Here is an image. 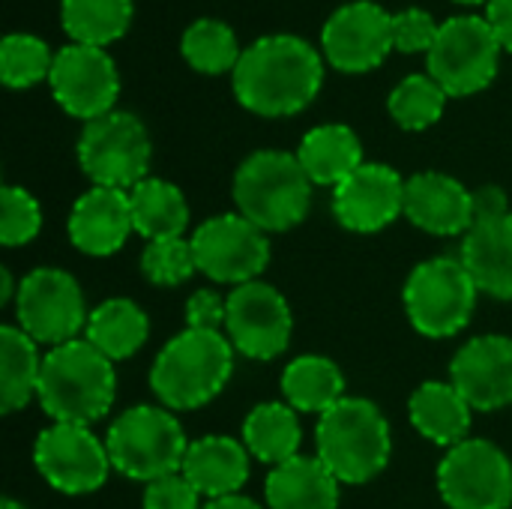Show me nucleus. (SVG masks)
Returning <instances> with one entry per match:
<instances>
[{"mask_svg": "<svg viewBox=\"0 0 512 509\" xmlns=\"http://www.w3.org/2000/svg\"><path fill=\"white\" fill-rule=\"evenodd\" d=\"M237 102L258 117H291L315 102L324 84L321 54L300 36H261L231 72Z\"/></svg>", "mask_w": 512, "mask_h": 509, "instance_id": "f257e3e1", "label": "nucleus"}, {"mask_svg": "<svg viewBox=\"0 0 512 509\" xmlns=\"http://www.w3.org/2000/svg\"><path fill=\"white\" fill-rule=\"evenodd\" d=\"M234 345L225 333L183 327L162 345L150 366V390L168 411H198L210 405L234 375Z\"/></svg>", "mask_w": 512, "mask_h": 509, "instance_id": "f03ea898", "label": "nucleus"}, {"mask_svg": "<svg viewBox=\"0 0 512 509\" xmlns=\"http://www.w3.org/2000/svg\"><path fill=\"white\" fill-rule=\"evenodd\" d=\"M117 369L84 336L45 351L36 402L54 423L93 426L114 408Z\"/></svg>", "mask_w": 512, "mask_h": 509, "instance_id": "7ed1b4c3", "label": "nucleus"}, {"mask_svg": "<svg viewBox=\"0 0 512 509\" xmlns=\"http://www.w3.org/2000/svg\"><path fill=\"white\" fill-rule=\"evenodd\" d=\"M315 456L342 486H366L393 456V432L384 411L363 396H345L315 426Z\"/></svg>", "mask_w": 512, "mask_h": 509, "instance_id": "20e7f679", "label": "nucleus"}, {"mask_svg": "<svg viewBox=\"0 0 512 509\" xmlns=\"http://www.w3.org/2000/svg\"><path fill=\"white\" fill-rule=\"evenodd\" d=\"M312 180L297 153L255 150L234 171L231 198L240 216L264 234H285L306 222L312 210Z\"/></svg>", "mask_w": 512, "mask_h": 509, "instance_id": "39448f33", "label": "nucleus"}, {"mask_svg": "<svg viewBox=\"0 0 512 509\" xmlns=\"http://www.w3.org/2000/svg\"><path fill=\"white\" fill-rule=\"evenodd\" d=\"M111 468L135 483L180 474L189 438L174 411L162 405H132L105 432Z\"/></svg>", "mask_w": 512, "mask_h": 509, "instance_id": "423d86ee", "label": "nucleus"}, {"mask_svg": "<svg viewBox=\"0 0 512 509\" xmlns=\"http://www.w3.org/2000/svg\"><path fill=\"white\" fill-rule=\"evenodd\" d=\"M480 288L474 285L462 258L435 255L420 261L402 288V303L411 327L426 339L459 336L477 309Z\"/></svg>", "mask_w": 512, "mask_h": 509, "instance_id": "0eeeda50", "label": "nucleus"}, {"mask_svg": "<svg viewBox=\"0 0 512 509\" xmlns=\"http://www.w3.org/2000/svg\"><path fill=\"white\" fill-rule=\"evenodd\" d=\"M153 141L132 111H111L84 123L78 138V165L93 186L135 189L150 177Z\"/></svg>", "mask_w": 512, "mask_h": 509, "instance_id": "6e6552de", "label": "nucleus"}, {"mask_svg": "<svg viewBox=\"0 0 512 509\" xmlns=\"http://www.w3.org/2000/svg\"><path fill=\"white\" fill-rule=\"evenodd\" d=\"M15 327L24 330L39 348H57L81 339L90 309L78 279L60 267H36L18 282Z\"/></svg>", "mask_w": 512, "mask_h": 509, "instance_id": "1a4fd4ad", "label": "nucleus"}, {"mask_svg": "<svg viewBox=\"0 0 512 509\" xmlns=\"http://www.w3.org/2000/svg\"><path fill=\"white\" fill-rule=\"evenodd\" d=\"M501 42L492 24L480 15H453L441 24L432 51L426 54L429 75L447 96H474L498 75Z\"/></svg>", "mask_w": 512, "mask_h": 509, "instance_id": "9d476101", "label": "nucleus"}, {"mask_svg": "<svg viewBox=\"0 0 512 509\" xmlns=\"http://www.w3.org/2000/svg\"><path fill=\"white\" fill-rule=\"evenodd\" d=\"M189 240L198 273L216 285L240 288L258 282L270 264V234L237 210L204 219Z\"/></svg>", "mask_w": 512, "mask_h": 509, "instance_id": "9b49d317", "label": "nucleus"}, {"mask_svg": "<svg viewBox=\"0 0 512 509\" xmlns=\"http://www.w3.org/2000/svg\"><path fill=\"white\" fill-rule=\"evenodd\" d=\"M33 465L54 492L72 498L99 492L114 471L105 438L75 423H51L42 429L33 441Z\"/></svg>", "mask_w": 512, "mask_h": 509, "instance_id": "f8f14e48", "label": "nucleus"}, {"mask_svg": "<svg viewBox=\"0 0 512 509\" xmlns=\"http://www.w3.org/2000/svg\"><path fill=\"white\" fill-rule=\"evenodd\" d=\"M438 492L450 509H512V459L486 438H468L438 465Z\"/></svg>", "mask_w": 512, "mask_h": 509, "instance_id": "ddd939ff", "label": "nucleus"}, {"mask_svg": "<svg viewBox=\"0 0 512 509\" xmlns=\"http://www.w3.org/2000/svg\"><path fill=\"white\" fill-rule=\"evenodd\" d=\"M225 336L234 345V351L246 360H279L294 336V315L285 294L264 279L231 288Z\"/></svg>", "mask_w": 512, "mask_h": 509, "instance_id": "4468645a", "label": "nucleus"}, {"mask_svg": "<svg viewBox=\"0 0 512 509\" xmlns=\"http://www.w3.org/2000/svg\"><path fill=\"white\" fill-rule=\"evenodd\" d=\"M57 105L75 120H99L114 111L120 96V72L105 48L66 45L54 54L48 75Z\"/></svg>", "mask_w": 512, "mask_h": 509, "instance_id": "2eb2a0df", "label": "nucleus"}, {"mask_svg": "<svg viewBox=\"0 0 512 509\" xmlns=\"http://www.w3.org/2000/svg\"><path fill=\"white\" fill-rule=\"evenodd\" d=\"M324 57L339 72H369L384 63L393 45V15L372 3L354 0L339 6L321 30Z\"/></svg>", "mask_w": 512, "mask_h": 509, "instance_id": "dca6fc26", "label": "nucleus"}, {"mask_svg": "<svg viewBox=\"0 0 512 509\" xmlns=\"http://www.w3.org/2000/svg\"><path fill=\"white\" fill-rule=\"evenodd\" d=\"M333 216L354 234H378L405 216V177L381 162H363L333 189Z\"/></svg>", "mask_w": 512, "mask_h": 509, "instance_id": "f3484780", "label": "nucleus"}, {"mask_svg": "<svg viewBox=\"0 0 512 509\" xmlns=\"http://www.w3.org/2000/svg\"><path fill=\"white\" fill-rule=\"evenodd\" d=\"M450 384L474 411L492 414L512 405V336L468 339L450 360Z\"/></svg>", "mask_w": 512, "mask_h": 509, "instance_id": "a211bd4d", "label": "nucleus"}, {"mask_svg": "<svg viewBox=\"0 0 512 509\" xmlns=\"http://www.w3.org/2000/svg\"><path fill=\"white\" fill-rule=\"evenodd\" d=\"M405 219L432 237H465L474 228L471 189L444 171H417L405 180Z\"/></svg>", "mask_w": 512, "mask_h": 509, "instance_id": "6ab92c4d", "label": "nucleus"}, {"mask_svg": "<svg viewBox=\"0 0 512 509\" xmlns=\"http://www.w3.org/2000/svg\"><path fill=\"white\" fill-rule=\"evenodd\" d=\"M66 234H69V243L81 255L108 258L114 252H120L126 246L129 234H135L129 192L108 189V186H90L72 204L69 219H66Z\"/></svg>", "mask_w": 512, "mask_h": 509, "instance_id": "aec40b11", "label": "nucleus"}, {"mask_svg": "<svg viewBox=\"0 0 512 509\" xmlns=\"http://www.w3.org/2000/svg\"><path fill=\"white\" fill-rule=\"evenodd\" d=\"M180 474L195 486L204 501L240 495L252 474V456L240 438L231 435H204L189 441Z\"/></svg>", "mask_w": 512, "mask_h": 509, "instance_id": "412c9836", "label": "nucleus"}, {"mask_svg": "<svg viewBox=\"0 0 512 509\" xmlns=\"http://www.w3.org/2000/svg\"><path fill=\"white\" fill-rule=\"evenodd\" d=\"M342 483L318 456H297L270 468L264 480L267 509H339Z\"/></svg>", "mask_w": 512, "mask_h": 509, "instance_id": "4be33fe9", "label": "nucleus"}, {"mask_svg": "<svg viewBox=\"0 0 512 509\" xmlns=\"http://www.w3.org/2000/svg\"><path fill=\"white\" fill-rule=\"evenodd\" d=\"M480 294L512 303V213L474 225L459 252Z\"/></svg>", "mask_w": 512, "mask_h": 509, "instance_id": "5701e85b", "label": "nucleus"}, {"mask_svg": "<svg viewBox=\"0 0 512 509\" xmlns=\"http://www.w3.org/2000/svg\"><path fill=\"white\" fill-rule=\"evenodd\" d=\"M411 426L438 447H459L471 435L474 408L450 381H426L408 399Z\"/></svg>", "mask_w": 512, "mask_h": 509, "instance_id": "b1692460", "label": "nucleus"}, {"mask_svg": "<svg viewBox=\"0 0 512 509\" xmlns=\"http://www.w3.org/2000/svg\"><path fill=\"white\" fill-rule=\"evenodd\" d=\"M297 159L315 186L333 189L366 162L360 135L345 123H324L309 129L297 147Z\"/></svg>", "mask_w": 512, "mask_h": 509, "instance_id": "393cba45", "label": "nucleus"}, {"mask_svg": "<svg viewBox=\"0 0 512 509\" xmlns=\"http://www.w3.org/2000/svg\"><path fill=\"white\" fill-rule=\"evenodd\" d=\"M84 339L105 354L111 363L132 360L150 339V318L147 312L129 297H111L90 309Z\"/></svg>", "mask_w": 512, "mask_h": 509, "instance_id": "a878e982", "label": "nucleus"}, {"mask_svg": "<svg viewBox=\"0 0 512 509\" xmlns=\"http://www.w3.org/2000/svg\"><path fill=\"white\" fill-rule=\"evenodd\" d=\"M240 441L246 444L255 462L267 468H279L300 456L303 426L288 402H261L246 414Z\"/></svg>", "mask_w": 512, "mask_h": 509, "instance_id": "bb28decb", "label": "nucleus"}, {"mask_svg": "<svg viewBox=\"0 0 512 509\" xmlns=\"http://www.w3.org/2000/svg\"><path fill=\"white\" fill-rule=\"evenodd\" d=\"M279 387L282 402H288L297 414L321 417L345 399V372L324 354H303L282 369Z\"/></svg>", "mask_w": 512, "mask_h": 509, "instance_id": "cd10ccee", "label": "nucleus"}, {"mask_svg": "<svg viewBox=\"0 0 512 509\" xmlns=\"http://www.w3.org/2000/svg\"><path fill=\"white\" fill-rule=\"evenodd\" d=\"M129 204H132L135 234L144 237L147 243L186 237L192 213L180 186L162 177H147L135 189H129Z\"/></svg>", "mask_w": 512, "mask_h": 509, "instance_id": "c85d7f7f", "label": "nucleus"}, {"mask_svg": "<svg viewBox=\"0 0 512 509\" xmlns=\"http://www.w3.org/2000/svg\"><path fill=\"white\" fill-rule=\"evenodd\" d=\"M42 360L45 354H39V345L24 330H18L15 324L0 327V411L3 414H18L36 399Z\"/></svg>", "mask_w": 512, "mask_h": 509, "instance_id": "c756f323", "label": "nucleus"}, {"mask_svg": "<svg viewBox=\"0 0 512 509\" xmlns=\"http://www.w3.org/2000/svg\"><path fill=\"white\" fill-rule=\"evenodd\" d=\"M60 21L72 42L105 48L129 30L132 0H63Z\"/></svg>", "mask_w": 512, "mask_h": 509, "instance_id": "7c9ffc66", "label": "nucleus"}, {"mask_svg": "<svg viewBox=\"0 0 512 509\" xmlns=\"http://www.w3.org/2000/svg\"><path fill=\"white\" fill-rule=\"evenodd\" d=\"M180 51L186 63L204 75L234 72L243 54L234 30L219 18H198L195 24H189L180 39Z\"/></svg>", "mask_w": 512, "mask_h": 509, "instance_id": "2f4dec72", "label": "nucleus"}, {"mask_svg": "<svg viewBox=\"0 0 512 509\" xmlns=\"http://www.w3.org/2000/svg\"><path fill=\"white\" fill-rule=\"evenodd\" d=\"M447 99V90L432 75H408L393 87L387 111L405 132H423L441 120Z\"/></svg>", "mask_w": 512, "mask_h": 509, "instance_id": "473e14b6", "label": "nucleus"}, {"mask_svg": "<svg viewBox=\"0 0 512 509\" xmlns=\"http://www.w3.org/2000/svg\"><path fill=\"white\" fill-rule=\"evenodd\" d=\"M54 54L33 33H9L0 42V78L9 90H27L51 75Z\"/></svg>", "mask_w": 512, "mask_h": 509, "instance_id": "72a5a7b5", "label": "nucleus"}, {"mask_svg": "<svg viewBox=\"0 0 512 509\" xmlns=\"http://www.w3.org/2000/svg\"><path fill=\"white\" fill-rule=\"evenodd\" d=\"M198 273L192 240L171 237V240H153L141 252V276L156 288H180Z\"/></svg>", "mask_w": 512, "mask_h": 509, "instance_id": "f704fd0d", "label": "nucleus"}, {"mask_svg": "<svg viewBox=\"0 0 512 509\" xmlns=\"http://www.w3.org/2000/svg\"><path fill=\"white\" fill-rule=\"evenodd\" d=\"M42 231V207L24 186L0 189V243L6 249L27 246Z\"/></svg>", "mask_w": 512, "mask_h": 509, "instance_id": "c9c22d12", "label": "nucleus"}, {"mask_svg": "<svg viewBox=\"0 0 512 509\" xmlns=\"http://www.w3.org/2000/svg\"><path fill=\"white\" fill-rule=\"evenodd\" d=\"M438 30L441 24L420 6H411V9H402L393 15V45L399 51H432L435 39H438Z\"/></svg>", "mask_w": 512, "mask_h": 509, "instance_id": "e433bc0d", "label": "nucleus"}, {"mask_svg": "<svg viewBox=\"0 0 512 509\" xmlns=\"http://www.w3.org/2000/svg\"><path fill=\"white\" fill-rule=\"evenodd\" d=\"M141 509H204V501L183 474H171L144 486Z\"/></svg>", "mask_w": 512, "mask_h": 509, "instance_id": "4c0bfd02", "label": "nucleus"}, {"mask_svg": "<svg viewBox=\"0 0 512 509\" xmlns=\"http://www.w3.org/2000/svg\"><path fill=\"white\" fill-rule=\"evenodd\" d=\"M186 327L192 330H216L225 333V318H228V294L222 297L216 288H198L186 300Z\"/></svg>", "mask_w": 512, "mask_h": 509, "instance_id": "58836bf2", "label": "nucleus"}, {"mask_svg": "<svg viewBox=\"0 0 512 509\" xmlns=\"http://www.w3.org/2000/svg\"><path fill=\"white\" fill-rule=\"evenodd\" d=\"M471 201H474V225L495 222V219L512 213L507 192L501 186H492V183L489 186H480V189H471Z\"/></svg>", "mask_w": 512, "mask_h": 509, "instance_id": "ea45409f", "label": "nucleus"}, {"mask_svg": "<svg viewBox=\"0 0 512 509\" xmlns=\"http://www.w3.org/2000/svg\"><path fill=\"white\" fill-rule=\"evenodd\" d=\"M486 21L492 24L501 48L512 54V0H489L486 3Z\"/></svg>", "mask_w": 512, "mask_h": 509, "instance_id": "a19ab883", "label": "nucleus"}, {"mask_svg": "<svg viewBox=\"0 0 512 509\" xmlns=\"http://www.w3.org/2000/svg\"><path fill=\"white\" fill-rule=\"evenodd\" d=\"M204 509H267V507H261L258 501H252V498H246V495L240 492V495H228V498L204 501Z\"/></svg>", "mask_w": 512, "mask_h": 509, "instance_id": "79ce46f5", "label": "nucleus"}, {"mask_svg": "<svg viewBox=\"0 0 512 509\" xmlns=\"http://www.w3.org/2000/svg\"><path fill=\"white\" fill-rule=\"evenodd\" d=\"M15 294H18V285L12 279V270L9 267H0V303H15Z\"/></svg>", "mask_w": 512, "mask_h": 509, "instance_id": "37998d69", "label": "nucleus"}, {"mask_svg": "<svg viewBox=\"0 0 512 509\" xmlns=\"http://www.w3.org/2000/svg\"><path fill=\"white\" fill-rule=\"evenodd\" d=\"M0 509H27V507H24V504H18V501H12V498H3Z\"/></svg>", "mask_w": 512, "mask_h": 509, "instance_id": "c03bdc74", "label": "nucleus"}, {"mask_svg": "<svg viewBox=\"0 0 512 509\" xmlns=\"http://www.w3.org/2000/svg\"><path fill=\"white\" fill-rule=\"evenodd\" d=\"M456 3H465V6H477V3H489V0H456Z\"/></svg>", "mask_w": 512, "mask_h": 509, "instance_id": "a18cd8bd", "label": "nucleus"}]
</instances>
